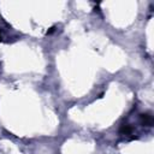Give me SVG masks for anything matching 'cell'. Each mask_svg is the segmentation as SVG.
Returning a JSON list of instances; mask_svg holds the SVG:
<instances>
[{"instance_id": "1", "label": "cell", "mask_w": 154, "mask_h": 154, "mask_svg": "<svg viewBox=\"0 0 154 154\" xmlns=\"http://www.w3.org/2000/svg\"><path fill=\"white\" fill-rule=\"evenodd\" d=\"M1 40H2V37H1V34H0V41H1Z\"/></svg>"}]
</instances>
